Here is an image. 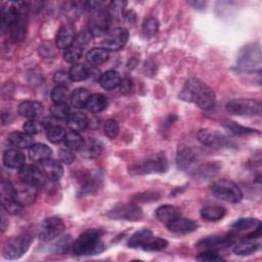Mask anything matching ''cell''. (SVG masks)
I'll list each match as a JSON object with an SVG mask.
<instances>
[{
    "mask_svg": "<svg viewBox=\"0 0 262 262\" xmlns=\"http://www.w3.org/2000/svg\"><path fill=\"white\" fill-rule=\"evenodd\" d=\"M84 138L79 134V132L76 131H71L69 133H67L63 142L64 145L67 146V148L71 149V150H80L83 143H84Z\"/></svg>",
    "mask_w": 262,
    "mask_h": 262,
    "instance_id": "cell-39",
    "label": "cell"
},
{
    "mask_svg": "<svg viewBox=\"0 0 262 262\" xmlns=\"http://www.w3.org/2000/svg\"><path fill=\"white\" fill-rule=\"evenodd\" d=\"M224 127L228 130V132H230L233 135H248V134L258 133V131L255 129L244 127L232 121H226L224 123Z\"/></svg>",
    "mask_w": 262,
    "mask_h": 262,
    "instance_id": "cell-43",
    "label": "cell"
},
{
    "mask_svg": "<svg viewBox=\"0 0 262 262\" xmlns=\"http://www.w3.org/2000/svg\"><path fill=\"white\" fill-rule=\"evenodd\" d=\"M167 246H168V242L165 238H162L160 236H154V234H151L143 244L141 249L148 252H155V251H161L165 249Z\"/></svg>",
    "mask_w": 262,
    "mask_h": 262,
    "instance_id": "cell-40",
    "label": "cell"
},
{
    "mask_svg": "<svg viewBox=\"0 0 262 262\" xmlns=\"http://www.w3.org/2000/svg\"><path fill=\"white\" fill-rule=\"evenodd\" d=\"M259 249V244L254 242V239L244 238L234 246V253L239 256H248L254 254Z\"/></svg>",
    "mask_w": 262,
    "mask_h": 262,
    "instance_id": "cell-34",
    "label": "cell"
},
{
    "mask_svg": "<svg viewBox=\"0 0 262 262\" xmlns=\"http://www.w3.org/2000/svg\"><path fill=\"white\" fill-rule=\"evenodd\" d=\"M83 55V47L76 44L75 42L68 49L64 50L63 59L69 63H77Z\"/></svg>",
    "mask_w": 262,
    "mask_h": 262,
    "instance_id": "cell-41",
    "label": "cell"
},
{
    "mask_svg": "<svg viewBox=\"0 0 262 262\" xmlns=\"http://www.w3.org/2000/svg\"><path fill=\"white\" fill-rule=\"evenodd\" d=\"M4 209L2 208V213H1V231L4 232L5 228H6V219H5V216H4Z\"/></svg>",
    "mask_w": 262,
    "mask_h": 262,
    "instance_id": "cell-57",
    "label": "cell"
},
{
    "mask_svg": "<svg viewBox=\"0 0 262 262\" xmlns=\"http://www.w3.org/2000/svg\"><path fill=\"white\" fill-rule=\"evenodd\" d=\"M31 243L32 236L29 233H21L11 237L3 248V257L8 260H14L21 257L29 250Z\"/></svg>",
    "mask_w": 262,
    "mask_h": 262,
    "instance_id": "cell-8",
    "label": "cell"
},
{
    "mask_svg": "<svg viewBox=\"0 0 262 262\" xmlns=\"http://www.w3.org/2000/svg\"><path fill=\"white\" fill-rule=\"evenodd\" d=\"M26 157L18 148L7 149L3 154V164L10 169H21L25 166Z\"/></svg>",
    "mask_w": 262,
    "mask_h": 262,
    "instance_id": "cell-21",
    "label": "cell"
},
{
    "mask_svg": "<svg viewBox=\"0 0 262 262\" xmlns=\"http://www.w3.org/2000/svg\"><path fill=\"white\" fill-rule=\"evenodd\" d=\"M8 141L13 147L18 149L30 148L33 145L32 136L25 132H19V131L12 132L8 137Z\"/></svg>",
    "mask_w": 262,
    "mask_h": 262,
    "instance_id": "cell-29",
    "label": "cell"
},
{
    "mask_svg": "<svg viewBox=\"0 0 262 262\" xmlns=\"http://www.w3.org/2000/svg\"><path fill=\"white\" fill-rule=\"evenodd\" d=\"M43 125L47 130V138L50 142L58 143L64 139V137L67 135L66 129L62 126L55 123L54 120L47 118L44 121Z\"/></svg>",
    "mask_w": 262,
    "mask_h": 262,
    "instance_id": "cell-22",
    "label": "cell"
},
{
    "mask_svg": "<svg viewBox=\"0 0 262 262\" xmlns=\"http://www.w3.org/2000/svg\"><path fill=\"white\" fill-rule=\"evenodd\" d=\"M211 191L216 198L229 203H238L243 199L241 188L233 181L228 179L214 181L211 185Z\"/></svg>",
    "mask_w": 262,
    "mask_h": 262,
    "instance_id": "cell-5",
    "label": "cell"
},
{
    "mask_svg": "<svg viewBox=\"0 0 262 262\" xmlns=\"http://www.w3.org/2000/svg\"><path fill=\"white\" fill-rule=\"evenodd\" d=\"M233 236H242L247 239H256L261 236V222L256 218H242L231 225Z\"/></svg>",
    "mask_w": 262,
    "mask_h": 262,
    "instance_id": "cell-6",
    "label": "cell"
},
{
    "mask_svg": "<svg viewBox=\"0 0 262 262\" xmlns=\"http://www.w3.org/2000/svg\"><path fill=\"white\" fill-rule=\"evenodd\" d=\"M38 189L39 187L35 185L20 181L14 185L15 200L20 206H30L36 201Z\"/></svg>",
    "mask_w": 262,
    "mask_h": 262,
    "instance_id": "cell-16",
    "label": "cell"
},
{
    "mask_svg": "<svg viewBox=\"0 0 262 262\" xmlns=\"http://www.w3.org/2000/svg\"><path fill=\"white\" fill-rule=\"evenodd\" d=\"M125 5H126V2H123V1H113L110 4V10H111L112 13L123 12Z\"/></svg>",
    "mask_w": 262,
    "mask_h": 262,
    "instance_id": "cell-54",
    "label": "cell"
},
{
    "mask_svg": "<svg viewBox=\"0 0 262 262\" xmlns=\"http://www.w3.org/2000/svg\"><path fill=\"white\" fill-rule=\"evenodd\" d=\"M69 75L72 81L80 82L88 79L89 77V68L81 63H75L69 71Z\"/></svg>",
    "mask_w": 262,
    "mask_h": 262,
    "instance_id": "cell-42",
    "label": "cell"
},
{
    "mask_svg": "<svg viewBox=\"0 0 262 262\" xmlns=\"http://www.w3.org/2000/svg\"><path fill=\"white\" fill-rule=\"evenodd\" d=\"M196 162L195 152L187 145L180 144L177 148L176 164L181 170H187Z\"/></svg>",
    "mask_w": 262,
    "mask_h": 262,
    "instance_id": "cell-19",
    "label": "cell"
},
{
    "mask_svg": "<svg viewBox=\"0 0 262 262\" xmlns=\"http://www.w3.org/2000/svg\"><path fill=\"white\" fill-rule=\"evenodd\" d=\"M76 29L72 24L63 25L56 35V46L59 49H68L76 39Z\"/></svg>",
    "mask_w": 262,
    "mask_h": 262,
    "instance_id": "cell-20",
    "label": "cell"
},
{
    "mask_svg": "<svg viewBox=\"0 0 262 262\" xmlns=\"http://www.w3.org/2000/svg\"><path fill=\"white\" fill-rule=\"evenodd\" d=\"M72 248L75 256H90L101 253L105 247L101 241L100 230L91 228L82 232Z\"/></svg>",
    "mask_w": 262,
    "mask_h": 262,
    "instance_id": "cell-4",
    "label": "cell"
},
{
    "mask_svg": "<svg viewBox=\"0 0 262 262\" xmlns=\"http://www.w3.org/2000/svg\"><path fill=\"white\" fill-rule=\"evenodd\" d=\"M100 77H101L100 72L97 69L89 68V77H88V79H90L92 81H97V80L99 81Z\"/></svg>",
    "mask_w": 262,
    "mask_h": 262,
    "instance_id": "cell-56",
    "label": "cell"
},
{
    "mask_svg": "<svg viewBox=\"0 0 262 262\" xmlns=\"http://www.w3.org/2000/svg\"><path fill=\"white\" fill-rule=\"evenodd\" d=\"M179 97L182 100L196 104L200 108L205 111L214 107L216 102L214 91L207 84L196 78H190L185 82Z\"/></svg>",
    "mask_w": 262,
    "mask_h": 262,
    "instance_id": "cell-2",
    "label": "cell"
},
{
    "mask_svg": "<svg viewBox=\"0 0 262 262\" xmlns=\"http://www.w3.org/2000/svg\"><path fill=\"white\" fill-rule=\"evenodd\" d=\"M151 234L152 232L150 229H147V228L140 229L130 236V238L127 242V245L130 248H141Z\"/></svg>",
    "mask_w": 262,
    "mask_h": 262,
    "instance_id": "cell-37",
    "label": "cell"
},
{
    "mask_svg": "<svg viewBox=\"0 0 262 262\" xmlns=\"http://www.w3.org/2000/svg\"><path fill=\"white\" fill-rule=\"evenodd\" d=\"M58 157H59V160L67 164V165H70L72 164L74 161H75V154H74V150H71L69 148H61L59 151H58Z\"/></svg>",
    "mask_w": 262,
    "mask_h": 262,
    "instance_id": "cell-53",
    "label": "cell"
},
{
    "mask_svg": "<svg viewBox=\"0 0 262 262\" xmlns=\"http://www.w3.org/2000/svg\"><path fill=\"white\" fill-rule=\"evenodd\" d=\"M19 178L20 181L30 183L40 188L44 185L46 176L41 168L35 165H25L21 169H19Z\"/></svg>",
    "mask_w": 262,
    "mask_h": 262,
    "instance_id": "cell-18",
    "label": "cell"
},
{
    "mask_svg": "<svg viewBox=\"0 0 262 262\" xmlns=\"http://www.w3.org/2000/svg\"><path fill=\"white\" fill-rule=\"evenodd\" d=\"M53 81L57 84V86H66L67 87V85H69L72 80H71L70 75H69L68 72L58 71L54 74Z\"/></svg>",
    "mask_w": 262,
    "mask_h": 262,
    "instance_id": "cell-52",
    "label": "cell"
},
{
    "mask_svg": "<svg viewBox=\"0 0 262 262\" xmlns=\"http://www.w3.org/2000/svg\"><path fill=\"white\" fill-rule=\"evenodd\" d=\"M121 77L120 74L117 71L110 70L103 73L99 79L100 86L105 90H112L118 87L121 83Z\"/></svg>",
    "mask_w": 262,
    "mask_h": 262,
    "instance_id": "cell-30",
    "label": "cell"
},
{
    "mask_svg": "<svg viewBox=\"0 0 262 262\" xmlns=\"http://www.w3.org/2000/svg\"><path fill=\"white\" fill-rule=\"evenodd\" d=\"M108 104V99L105 95L100 93L92 94L86 104V108L91 113H99L106 108Z\"/></svg>",
    "mask_w": 262,
    "mask_h": 262,
    "instance_id": "cell-31",
    "label": "cell"
},
{
    "mask_svg": "<svg viewBox=\"0 0 262 262\" xmlns=\"http://www.w3.org/2000/svg\"><path fill=\"white\" fill-rule=\"evenodd\" d=\"M159 29V23L155 17H148L142 25V32L146 37L154 36Z\"/></svg>",
    "mask_w": 262,
    "mask_h": 262,
    "instance_id": "cell-49",
    "label": "cell"
},
{
    "mask_svg": "<svg viewBox=\"0 0 262 262\" xmlns=\"http://www.w3.org/2000/svg\"><path fill=\"white\" fill-rule=\"evenodd\" d=\"M225 108L229 114L234 116L253 117L260 114L261 105L256 100L241 98L227 101L225 104Z\"/></svg>",
    "mask_w": 262,
    "mask_h": 262,
    "instance_id": "cell-10",
    "label": "cell"
},
{
    "mask_svg": "<svg viewBox=\"0 0 262 262\" xmlns=\"http://www.w3.org/2000/svg\"><path fill=\"white\" fill-rule=\"evenodd\" d=\"M168 170V161L164 154H157L145 158L131 168V173L149 174L165 173Z\"/></svg>",
    "mask_w": 262,
    "mask_h": 262,
    "instance_id": "cell-7",
    "label": "cell"
},
{
    "mask_svg": "<svg viewBox=\"0 0 262 262\" xmlns=\"http://www.w3.org/2000/svg\"><path fill=\"white\" fill-rule=\"evenodd\" d=\"M261 66V51L258 44H251L246 46L237 57V68L242 71L252 72L260 69Z\"/></svg>",
    "mask_w": 262,
    "mask_h": 262,
    "instance_id": "cell-9",
    "label": "cell"
},
{
    "mask_svg": "<svg viewBox=\"0 0 262 262\" xmlns=\"http://www.w3.org/2000/svg\"><path fill=\"white\" fill-rule=\"evenodd\" d=\"M101 150H102V144L100 143V141L94 138H87L84 140V143L79 151L85 158L94 159L101 154Z\"/></svg>",
    "mask_w": 262,
    "mask_h": 262,
    "instance_id": "cell-27",
    "label": "cell"
},
{
    "mask_svg": "<svg viewBox=\"0 0 262 262\" xmlns=\"http://www.w3.org/2000/svg\"><path fill=\"white\" fill-rule=\"evenodd\" d=\"M129 38V33L125 28H116L112 30L102 41L106 50H119L123 48Z\"/></svg>",
    "mask_w": 262,
    "mask_h": 262,
    "instance_id": "cell-17",
    "label": "cell"
},
{
    "mask_svg": "<svg viewBox=\"0 0 262 262\" xmlns=\"http://www.w3.org/2000/svg\"><path fill=\"white\" fill-rule=\"evenodd\" d=\"M119 131H120V127L116 120L108 119L104 122L103 132H104V135L107 136L108 138H112V139L116 138L119 134Z\"/></svg>",
    "mask_w": 262,
    "mask_h": 262,
    "instance_id": "cell-48",
    "label": "cell"
},
{
    "mask_svg": "<svg viewBox=\"0 0 262 262\" xmlns=\"http://www.w3.org/2000/svg\"><path fill=\"white\" fill-rule=\"evenodd\" d=\"M51 115L55 119L64 120L68 119L71 115L70 106L67 103H54L50 110Z\"/></svg>",
    "mask_w": 262,
    "mask_h": 262,
    "instance_id": "cell-45",
    "label": "cell"
},
{
    "mask_svg": "<svg viewBox=\"0 0 262 262\" xmlns=\"http://www.w3.org/2000/svg\"><path fill=\"white\" fill-rule=\"evenodd\" d=\"M218 170L219 168L216 167L215 165L211 163H207L206 165H203L198 169L196 174L202 178H211L217 174Z\"/></svg>",
    "mask_w": 262,
    "mask_h": 262,
    "instance_id": "cell-51",
    "label": "cell"
},
{
    "mask_svg": "<svg viewBox=\"0 0 262 262\" xmlns=\"http://www.w3.org/2000/svg\"><path fill=\"white\" fill-rule=\"evenodd\" d=\"M166 226L168 227V229L172 232H176V233H186V232H191L194 231L199 224L191 219H187V218H182V217H178L175 220H173L172 222L166 224Z\"/></svg>",
    "mask_w": 262,
    "mask_h": 262,
    "instance_id": "cell-23",
    "label": "cell"
},
{
    "mask_svg": "<svg viewBox=\"0 0 262 262\" xmlns=\"http://www.w3.org/2000/svg\"><path fill=\"white\" fill-rule=\"evenodd\" d=\"M82 6H83V4H81L80 2H77V1L66 2L62 6V13H63L64 17L68 18L69 20H74V19L78 18V16L80 15V13L83 9Z\"/></svg>",
    "mask_w": 262,
    "mask_h": 262,
    "instance_id": "cell-38",
    "label": "cell"
},
{
    "mask_svg": "<svg viewBox=\"0 0 262 262\" xmlns=\"http://www.w3.org/2000/svg\"><path fill=\"white\" fill-rule=\"evenodd\" d=\"M52 155V150L49 146L43 143H34L29 148V156L35 162H43L45 160L50 159Z\"/></svg>",
    "mask_w": 262,
    "mask_h": 262,
    "instance_id": "cell-28",
    "label": "cell"
},
{
    "mask_svg": "<svg viewBox=\"0 0 262 262\" xmlns=\"http://www.w3.org/2000/svg\"><path fill=\"white\" fill-rule=\"evenodd\" d=\"M73 244L74 243L71 235H64L53 244L52 250L55 254H64L71 247H73Z\"/></svg>",
    "mask_w": 262,
    "mask_h": 262,
    "instance_id": "cell-44",
    "label": "cell"
},
{
    "mask_svg": "<svg viewBox=\"0 0 262 262\" xmlns=\"http://www.w3.org/2000/svg\"><path fill=\"white\" fill-rule=\"evenodd\" d=\"M41 169L44 172L46 178L53 181L58 180L63 174V168L61 164L58 161L52 159L41 162Z\"/></svg>",
    "mask_w": 262,
    "mask_h": 262,
    "instance_id": "cell-24",
    "label": "cell"
},
{
    "mask_svg": "<svg viewBox=\"0 0 262 262\" xmlns=\"http://www.w3.org/2000/svg\"><path fill=\"white\" fill-rule=\"evenodd\" d=\"M50 96L54 103H66L69 97V90L66 86H56L52 89Z\"/></svg>",
    "mask_w": 262,
    "mask_h": 262,
    "instance_id": "cell-46",
    "label": "cell"
},
{
    "mask_svg": "<svg viewBox=\"0 0 262 262\" xmlns=\"http://www.w3.org/2000/svg\"><path fill=\"white\" fill-rule=\"evenodd\" d=\"M156 215L161 222L168 224L180 217V210L172 205H163L156 210Z\"/></svg>",
    "mask_w": 262,
    "mask_h": 262,
    "instance_id": "cell-26",
    "label": "cell"
},
{
    "mask_svg": "<svg viewBox=\"0 0 262 262\" xmlns=\"http://www.w3.org/2000/svg\"><path fill=\"white\" fill-rule=\"evenodd\" d=\"M44 125L43 123L35 120V119H31L29 121H27L24 125H23V129H24V132L33 136V135H36L38 133H40L43 129Z\"/></svg>",
    "mask_w": 262,
    "mask_h": 262,
    "instance_id": "cell-47",
    "label": "cell"
},
{
    "mask_svg": "<svg viewBox=\"0 0 262 262\" xmlns=\"http://www.w3.org/2000/svg\"><path fill=\"white\" fill-rule=\"evenodd\" d=\"M107 216L113 219L137 221L142 217V210L136 204H123L110 210Z\"/></svg>",
    "mask_w": 262,
    "mask_h": 262,
    "instance_id": "cell-14",
    "label": "cell"
},
{
    "mask_svg": "<svg viewBox=\"0 0 262 262\" xmlns=\"http://www.w3.org/2000/svg\"><path fill=\"white\" fill-rule=\"evenodd\" d=\"M110 57V52L105 48H92L86 54V59L91 64H101Z\"/></svg>",
    "mask_w": 262,
    "mask_h": 262,
    "instance_id": "cell-36",
    "label": "cell"
},
{
    "mask_svg": "<svg viewBox=\"0 0 262 262\" xmlns=\"http://www.w3.org/2000/svg\"><path fill=\"white\" fill-rule=\"evenodd\" d=\"M64 230L63 221L56 216L44 219L39 229V238L44 242L51 241L59 236Z\"/></svg>",
    "mask_w": 262,
    "mask_h": 262,
    "instance_id": "cell-13",
    "label": "cell"
},
{
    "mask_svg": "<svg viewBox=\"0 0 262 262\" xmlns=\"http://www.w3.org/2000/svg\"><path fill=\"white\" fill-rule=\"evenodd\" d=\"M196 260L205 261V262H218V261H224V258L221 257L216 251L204 250V252H202L196 256Z\"/></svg>",
    "mask_w": 262,
    "mask_h": 262,
    "instance_id": "cell-50",
    "label": "cell"
},
{
    "mask_svg": "<svg viewBox=\"0 0 262 262\" xmlns=\"http://www.w3.org/2000/svg\"><path fill=\"white\" fill-rule=\"evenodd\" d=\"M199 140L207 146L214 148H224L235 146L233 141H231L224 134L211 129H201L198 133Z\"/></svg>",
    "mask_w": 262,
    "mask_h": 262,
    "instance_id": "cell-11",
    "label": "cell"
},
{
    "mask_svg": "<svg viewBox=\"0 0 262 262\" xmlns=\"http://www.w3.org/2000/svg\"><path fill=\"white\" fill-rule=\"evenodd\" d=\"M226 210L221 206H205L201 210V216L208 221H218L224 217Z\"/></svg>",
    "mask_w": 262,
    "mask_h": 262,
    "instance_id": "cell-32",
    "label": "cell"
},
{
    "mask_svg": "<svg viewBox=\"0 0 262 262\" xmlns=\"http://www.w3.org/2000/svg\"><path fill=\"white\" fill-rule=\"evenodd\" d=\"M1 207L5 212L10 214H18L21 211V207L14 196V185L6 179L1 180Z\"/></svg>",
    "mask_w": 262,
    "mask_h": 262,
    "instance_id": "cell-12",
    "label": "cell"
},
{
    "mask_svg": "<svg viewBox=\"0 0 262 262\" xmlns=\"http://www.w3.org/2000/svg\"><path fill=\"white\" fill-rule=\"evenodd\" d=\"M88 123L89 121L87 116L82 113H73L68 118V127L72 131H76V132L83 131L88 126Z\"/></svg>",
    "mask_w": 262,
    "mask_h": 262,
    "instance_id": "cell-33",
    "label": "cell"
},
{
    "mask_svg": "<svg viewBox=\"0 0 262 262\" xmlns=\"http://www.w3.org/2000/svg\"><path fill=\"white\" fill-rule=\"evenodd\" d=\"M91 96L90 92L85 88H78L74 90L70 96L71 103L76 108H82L86 106L89 97Z\"/></svg>",
    "mask_w": 262,
    "mask_h": 262,
    "instance_id": "cell-35",
    "label": "cell"
},
{
    "mask_svg": "<svg viewBox=\"0 0 262 262\" xmlns=\"http://www.w3.org/2000/svg\"><path fill=\"white\" fill-rule=\"evenodd\" d=\"M84 8L91 14L88 23V32L94 37L104 35L110 28L112 16L111 13L103 8V2L89 1L84 4Z\"/></svg>",
    "mask_w": 262,
    "mask_h": 262,
    "instance_id": "cell-3",
    "label": "cell"
},
{
    "mask_svg": "<svg viewBox=\"0 0 262 262\" xmlns=\"http://www.w3.org/2000/svg\"><path fill=\"white\" fill-rule=\"evenodd\" d=\"M235 244V236H233L231 233L228 235H212L202 238L196 247L201 250H212V251H218L227 249Z\"/></svg>",
    "mask_w": 262,
    "mask_h": 262,
    "instance_id": "cell-15",
    "label": "cell"
},
{
    "mask_svg": "<svg viewBox=\"0 0 262 262\" xmlns=\"http://www.w3.org/2000/svg\"><path fill=\"white\" fill-rule=\"evenodd\" d=\"M119 86H120V90L122 93H128L132 88V81L128 78H125V79L121 80V83Z\"/></svg>",
    "mask_w": 262,
    "mask_h": 262,
    "instance_id": "cell-55",
    "label": "cell"
},
{
    "mask_svg": "<svg viewBox=\"0 0 262 262\" xmlns=\"http://www.w3.org/2000/svg\"><path fill=\"white\" fill-rule=\"evenodd\" d=\"M44 112L42 103L33 100H27L18 105V114L25 118L36 119Z\"/></svg>",
    "mask_w": 262,
    "mask_h": 262,
    "instance_id": "cell-25",
    "label": "cell"
},
{
    "mask_svg": "<svg viewBox=\"0 0 262 262\" xmlns=\"http://www.w3.org/2000/svg\"><path fill=\"white\" fill-rule=\"evenodd\" d=\"M26 4L24 2H2L1 19L3 29H7L12 40L23 41L26 35Z\"/></svg>",
    "mask_w": 262,
    "mask_h": 262,
    "instance_id": "cell-1",
    "label": "cell"
}]
</instances>
